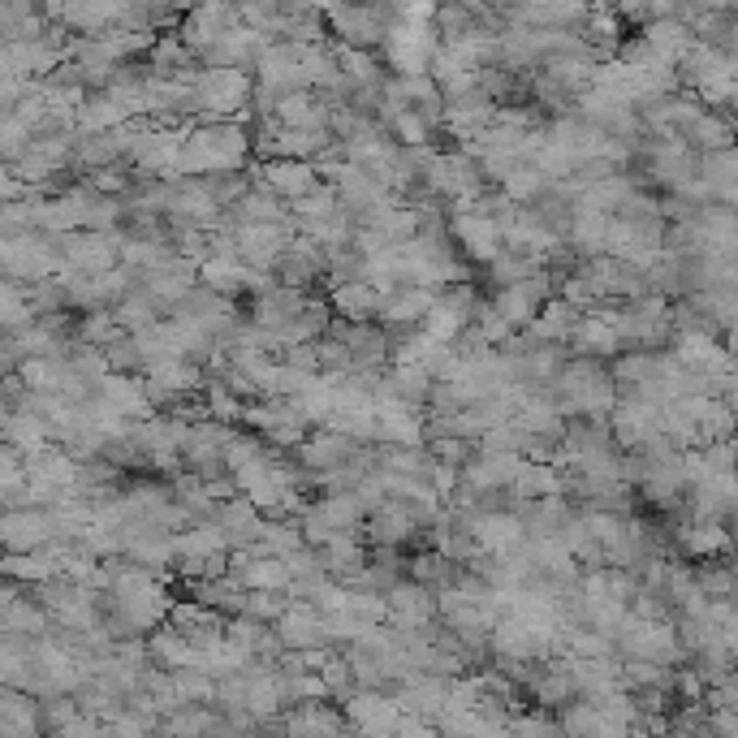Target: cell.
Listing matches in <instances>:
<instances>
[{"label": "cell", "instance_id": "obj_3", "mask_svg": "<svg viewBox=\"0 0 738 738\" xmlns=\"http://www.w3.org/2000/svg\"><path fill=\"white\" fill-rule=\"evenodd\" d=\"M285 643H294V648H307V643H320L324 635H329V622L324 617H311L307 610H298V614H290L281 622V630H276Z\"/></svg>", "mask_w": 738, "mask_h": 738}, {"label": "cell", "instance_id": "obj_4", "mask_svg": "<svg viewBox=\"0 0 738 738\" xmlns=\"http://www.w3.org/2000/svg\"><path fill=\"white\" fill-rule=\"evenodd\" d=\"M389 610L410 626V622L432 617V601H428V592H423V588H393V592H389Z\"/></svg>", "mask_w": 738, "mask_h": 738}, {"label": "cell", "instance_id": "obj_6", "mask_svg": "<svg viewBox=\"0 0 738 738\" xmlns=\"http://www.w3.org/2000/svg\"><path fill=\"white\" fill-rule=\"evenodd\" d=\"M285 579H290V566H281V562H255V566L243 570L246 588H263V592H272V588L285 583Z\"/></svg>", "mask_w": 738, "mask_h": 738}, {"label": "cell", "instance_id": "obj_5", "mask_svg": "<svg viewBox=\"0 0 738 738\" xmlns=\"http://www.w3.org/2000/svg\"><path fill=\"white\" fill-rule=\"evenodd\" d=\"M268 190H276V195H307V190H316V177L307 173V169H298V164H276V169H268Z\"/></svg>", "mask_w": 738, "mask_h": 738}, {"label": "cell", "instance_id": "obj_2", "mask_svg": "<svg viewBox=\"0 0 738 738\" xmlns=\"http://www.w3.org/2000/svg\"><path fill=\"white\" fill-rule=\"evenodd\" d=\"M65 259L96 276V272H104L113 263V246L104 243L100 234H83V238L74 234V238H65Z\"/></svg>", "mask_w": 738, "mask_h": 738}, {"label": "cell", "instance_id": "obj_1", "mask_svg": "<svg viewBox=\"0 0 738 738\" xmlns=\"http://www.w3.org/2000/svg\"><path fill=\"white\" fill-rule=\"evenodd\" d=\"M4 531H9V549L13 553H22V549H35V544H44L52 531H57V518L52 514H22V509H9V522H4Z\"/></svg>", "mask_w": 738, "mask_h": 738}]
</instances>
